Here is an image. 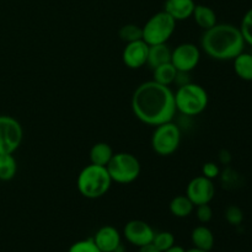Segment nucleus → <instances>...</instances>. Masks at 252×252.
I'll list each match as a JSON object with an SVG mask.
<instances>
[{
	"label": "nucleus",
	"mask_w": 252,
	"mask_h": 252,
	"mask_svg": "<svg viewBox=\"0 0 252 252\" xmlns=\"http://www.w3.org/2000/svg\"><path fill=\"white\" fill-rule=\"evenodd\" d=\"M130 107L140 122L153 127L170 122L177 112L174 91L154 80L142 83L135 89Z\"/></svg>",
	"instance_id": "f257e3e1"
},
{
	"label": "nucleus",
	"mask_w": 252,
	"mask_h": 252,
	"mask_svg": "<svg viewBox=\"0 0 252 252\" xmlns=\"http://www.w3.org/2000/svg\"><path fill=\"white\" fill-rule=\"evenodd\" d=\"M240 29L231 24H217L202 34L201 47L204 53L216 61H233L245 49Z\"/></svg>",
	"instance_id": "f03ea898"
},
{
	"label": "nucleus",
	"mask_w": 252,
	"mask_h": 252,
	"mask_svg": "<svg viewBox=\"0 0 252 252\" xmlns=\"http://www.w3.org/2000/svg\"><path fill=\"white\" fill-rule=\"evenodd\" d=\"M112 179L105 166L89 164L79 172L76 187L83 197L88 199H97L110 191Z\"/></svg>",
	"instance_id": "7ed1b4c3"
},
{
	"label": "nucleus",
	"mask_w": 252,
	"mask_h": 252,
	"mask_svg": "<svg viewBox=\"0 0 252 252\" xmlns=\"http://www.w3.org/2000/svg\"><path fill=\"white\" fill-rule=\"evenodd\" d=\"M175 94V105L177 112L185 116H198L207 108L209 96L206 89L196 83L180 85Z\"/></svg>",
	"instance_id": "20e7f679"
},
{
	"label": "nucleus",
	"mask_w": 252,
	"mask_h": 252,
	"mask_svg": "<svg viewBox=\"0 0 252 252\" xmlns=\"http://www.w3.org/2000/svg\"><path fill=\"white\" fill-rule=\"evenodd\" d=\"M113 182L121 185L132 184L139 177L142 166L135 155L130 153H115L106 166Z\"/></svg>",
	"instance_id": "39448f33"
},
{
	"label": "nucleus",
	"mask_w": 252,
	"mask_h": 252,
	"mask_svg": "<svg viewBox=\"0 0 252 252\" xmlns=\"http://www.w3.org/2000/svg\"><path fill=\"white\" fill-rule=\"evenodd\" d=\"M142 29L143 41L149 46L167 43L176 29V21L162 10L150 16Z\"/></svg>",
	"instance_id": "423d86ee"
},
{
	"label": "nucleus",
	"mask_w": 252,
	"mask_h": 252,
	"mask_svg": "<svg viewBox=\"0 0 252 252\" xmlns=\"http://www.w3.org/2000/svg\"><path fill=\"white\" fill-rule=\"evenodd\" d=\"M181 129L172 121L157 126L152 134L150 144L160 157H170L177 152L181 144Z\"/></svg>",
	"instance_id": "0eeeda50"
},
{
	"label": "nucleus",
	"mask_w": 252,
	"mask_h": 252,
	"mask_svg": "<svg viewBox=\"0 0 252 252\" xmlns=\"http://www.w3.org/2000/svg\"><path fill=\"white\" fill-rule=\"evenodd\" d=\"M24 138V129L16 118L0 115V155L14 154L20 148Z\"/></svg>",
	"instance_id": "6e6552de"
},
{
	"label": "nucleus",
	"mask_w": 252,
	"mask_h": 252,
	"mask_svg": "<svg viewBox=\"0 0 252 252\" xmlns=\"http://www.w3.org/2000/svg\"><path fill=\"white\" fill-rule=\"evenodd\" d=\"M201 61V51L193 43H181L171 51V64L177 71L189 73L197 68Z\"/></svg>",
	"instance_id": "1a4fd4ad"
},
{
	"label": "nucleus",
	"mask_w": 252,
	"mask_h": 252,
	"mask_svg": "<svg viewBox=\"0 0 252 252\" xmlns=\"http://www.w3.org/2000/svg\"><path fill=\"white\" fill-rule=\"evenodd\" d=\"M186 196L191 199L194 207L199 204H209L216 196L213 180L207 179L203 175L194 177L187 185Z\"/></svg>",
	"instance_id": "9d476101"
},
{
	"label": "nucleus",
	"mask_w": 252,
	"mask_h": 252,
	"mask_svg": "<svg viewBox=\"0 0 252 252\" xmlns=\"http://www.w3.org/2000/svg\"><path fill=\"white\" fill-rule=\"evenodd\" d=\"M123 235L126 240L137 248L150 245L154 239L155 231L147 221L140 219L129 220L123 228Z\"/></svg>",
	"instance_id": "9b49d317"
},
{
	"label": "nucleus",
	"mask_w": 252,
	"mask_h": 252,
	"mask_svg": "<svg viewBox=\"0 0 252 252\" xmlns=\"http://www.w3.org/2000/svg\"><path fill=\"white\" fill-rule=\"evenodd\" d=\"M149 44L143 39L126 43L122 52V61L129 69H139L144 66L148 62Z\"/></svg>",
	"instance_id": "f8f14e48"
},
{
	"label": "nucleus",
	"mask_w": 252,
	"mask_h": 252,
	"mask_svg": "<svg viewBox=\"0 0 252 252\" xmlns=\"http://www.w3.org/2000/svg\"><path fill=\"white\" fill-rule=\"evenodd\" d=\"M93 240L101 252H117L122 246L120 231L112 225H105L98 229Z\"/></svg>",
	"instance_id": "ddd939ff"
},
{
	"label": "nucleus",
	"mask_w": 252,
	"mask_h": 252,
	"mask_svg": "<svg viewBox=\"0 0 252 252\" xmlns=\"http://www.w3.org/2000/svg\"><path fill=\"white\" fill-rule=\"evenodd\" d=\"M196 2L194 0H166L164 11L167 12L175 21H185L192 17Z\"/></svg>",
	"instance_id": "4468645a"
},
{
	"label": "nucleus",
	"mask_w": 252,
	"mask_h": 252,
	"mask_svg": "<svg viewBox=\"0 0 252 252\" xmlns=\"http://www.w3.org/2000/svg\"><path fill=\"white\" fill-rule=\"evenodd\" d=\"M191 241L193 248L204 251H211L214 246V234L208 226L198 225L192 230Z\"/></svg>",
	"instance_id": "2eb2a0df"
},
{
	"label": "nucleus",
	"mask_w": 252,
	"mask_h": 252,
	"mask_svg": "<svg viewBox=\"0 0 252 252\" xmlns=\"http://www.w3.org/2000/svg\"><path fill=\"white\" fill-rule=\"evenodd\" d=\"M192 17L194 19V22L198 25V27H201L203 31H206V30L211 29L214 25L218 24L216 11L212 7L207 6V5L196 4Z\"/></svg>",
	"instance_id": "dca6fc26"
},
{
	"label": "nucleus",
	"mask_w": 252,
	"mask_h": 252,
	"mask_svg": "<svg viewBox=\"0 0 252 252\" xmlns=\"http://www.w3.org/2000/svg\"><path fill=\"white\" fill-rule=\"evenodd\" d=\"M170 61H171V49L166 43L149 46L147 64L150 68L155 69L161 64L169 63Z\"/></svg>",
	"instance_id": "f3484780"
},
{
	"label": "nucleus",
	"mask_w": 252,
	"mask_h": 252,
	"mask_svg": "<svg viewBox=\"0 0 252 252\" xmlns=\"http://www.w3.org/2000/svg\"><path fill=\"white\" fill-rule=\"evenodd\" d=\"M113 149L110 144L105 142H98L94 144L90 149V164L98 166H107L113 157Z\"/></svg>",
	"instance_id": "a211bd4d"
},
{
	"label": "nucleus",
	"mask_w": 252,
	"mask_h": 252,
	"mask_svg": "<svg viewBox=\"0 0 252 252\" xmlns=\"http://www.w3.org/2000/svg\"><path fill=\"white\" fill-rule=\"evenodd\" d=\"M170 213L176 218H187L194 211V204L186 194H179L174 197L169 204Z\"/></svg>",
	"instance_id": "6ab92c4d"
},
{
	"label": "nucleus",
	"mask_w": 252,
	"mask_h": 252,
	"mask_svg": "<svg viewBox=\"0 0 252 252\" xmlns=\"http://www.w3.org/2000/svg\"><path fill=\"white\" fill-rule=\"evenodd\" d=\"M234 71L244 81H252V53L241 52L233 59Z\"/></svg>",
	"instance_id": "aec40b11"
},
{
	"label": "nucleus",
	"mask_w": 252,
	"mask_h": 252,
	"mask_svg": "<svg viewBox=\"0 0 252 252\" xmlns=\"http://www.w3.org/2000/svg\"><path fill=\"white\" fill-rule=\"evenodd\" d=\"M177 74H179L177 69L172 65L171 62H169V63L161 64V65L153 69V80L161 84V85L170 86L175 83Z\"/></svg>",
	"instance_id": "412c9836"
},
{
	"label": "nucleus",
	"mask_w": 252,
	"mask_h": 252,
	"mask_svg": "<svg viewBox=\"0 0 252 252\" xmlns=\"http://www.w3.org/2000/svg\"><path fill=\"white\" fill-rule=\"evenodd\" d=\"M17 172V162L12 154L0 155V180L10 181Z\"/></svg>",
	"instance_id": "4be33fe9"
},
{
	"label": "nucleus",
	"mask_w": 252,
	"mask_h": 252,
	"mask_svg": "<svg viewBox=\"0 0 252 252\" xmlns=\"http://www.w3.org/2000/svg\"><path fill=\"white\" fill-rule=\"evenodd\" d=\"M118 36L126 43L139 41V39H143V29L138 25L127 24L121 27L118 31Z\"/></svg>",
	"instance_id": "5701e85b"
},
{
	"label": "nucleus",
	"mask_w": 252,
	"mask_h": 252,
	"mask_svg": "<svg viewBox=\"0 0 252 252\" xmlns=\"http://www.w3.org/2000/svg\"><path fill=\"white\" fill-rule=\"evenodd\" d=\"M153 245L158 249L160 252L166 251L171 246L175 245V236L170 231H160L155 233L154 239H153Z\"/></svg>",
	"instance_id": "b1692460"
},
{
	"label": "nucleus",
	"mask_w": 252,
	"mask_h": 252,
	"mask_svg": "<svg viewBox=\"0 0 252 252\" xmlns=\"http://www.w3.org/2000/svg\"><path fill=\"white\" fill-rule=\"evenodd\" d=\"M239 29H240V32L243 34L245 43L252 47V7L246 11V14L244 15Z\"/></svg>",
	"instance_id": "393cba45"
},
{
	"label": "nucleus",
	"mask_w": 252,
	"mask_h": 252,
	"mask_svg": "<svg viewBox=\"0 0 252 252\" xmlns=\"http://www.w3.org/2000/svg\"><path fill=\"white\" fill-rule=\"evenodd\" d=\"M224 217H225V220L233 226H239L244 221V212L238 206L226 207Z\"/></svg>",
	"instance_id": "a878e982"
},
{
	"label": "nucleus",
	"mask_w": 252,
	"mask_h": 252,
	"mask_svg": "<svg viewBox=\"0 0 252 252\" xmlns=\"http://www.w3.org/2000/svg\"><path fill=\"white\" fill-rule=\"evenodd\" d=\"M68 252H101L100 249L96 246L95 241L93 238L84 239V240H79L74 243L73 245L69 248Z\"/></svg>",
	"instance_id": "bb28decb"
},
{
	"label": "nucleus",
	"mask_w": 252,
	"mask_h": 252,
	"mask_svg": "<svg viewBox=\"0 0 252 252\" xmlns=\"http://www.w3.org/2000/svg\"><path fill=\"white\" fill-rule=\"evenodd\" d=\"M196 217L202 224H207L213 218V209L209 204H199L196 206Z\"/></svg>",
	"instance_id": "cd10ccee"
},
{
	"label": "nucleus",
	"mask_w": 252,
	"mask_h": 252,
	"mask_svg": "<svg viewBox=\"0 0 252 252\" xmlns=\"http://www.w3.org/2000/svg\"><path fill=\"white\" fill-rule=\"evenodd\" d=\"M220 167L214 161H207L202 166V175L209 180H214L219 177L220 176Z\"/></svg>",
	"instance_id": "c85d7f7f"
},
{
	"label": "nucleus",
	"mask_w": 252,
	"mask_h": 252,
	"mask_svg": "<svg viewBox=\"0 0 252 252\" xmlns=\"http://www.w3.org/2000/svg\"><path fill=\"white\" fill-rule=\"evenodd\" d=\"M219 161L224 165L230 164V161H231L230 153H229L228 150H221V152L219 153Z\"/></svg>",
	"instance_id": "c756f323"
},
{
	"label": "nucleus",
	"mask_w": 252,
	"mask_h": 252,
	"mask_svg": "<svg viewBox=\"0 0 252 252\" xmlns=\"http://www.w3.org/2000/svg\"><path fill=\"white\" fill-rule=\"evenodd\" d=\"M139 252H160L158 250L157 248H155L153 244H150V245H147V246H143V248H139Z\"/></svg>",
	"instance_id": "7c9ffc66"
},
{
	"label": "nucleus",
	"mask_w": 252,
	"mask_h": 252,
	"mask_svg": "<svg viewBox=\"0 0 252 252\" xmlns=\"http://www.w3.org/2000/svg\"><path fill=\"white\" fill-rule=\"evenodd\" d=\"M164 252H186V250H185L182 246H179V245H176V244H175L174 246H171V248L167 249V250L164 251Z\"/></svg>",
	"instance_id": "2f4dec72"
},
{
	"label": "nucleus",
	"mask_w": 252,
	"mask_h": 252,
	"mask_svg": "<svg viewBox=\"0 0 252 252\" xmlns=\"http://www.w3.org/2000/svg\"><path fill=\"white\" fill-rule=\"evenodd\" d=\"M186 252H209V251H204V250H201V249L192 248V249H189V250H186Z\"/></svg>",
	"instance_id": "473e14b6"
},
{
	"label": "nucleus",
	"mask_w": 252,
	"mask_h": 252,
	"mask_svg": "<svg viewBox=\"0 0 252 252\" xmlns=\"http://www.w3.org/2000/svg\"><path fill=\"white\" fill-rule=\"evenodd\" d=\"M234 252H240V251H234Z\"/></svg>",
	"instance_id": "72a5a7b5"
}]
</instances>
